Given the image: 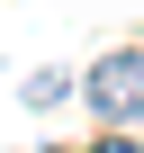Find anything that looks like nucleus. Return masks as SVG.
Instances as JSON below:
<instances>
[{"instance_id": "f257e3e1", "label": "nucleus", "mask_w": 144, "mask_h": 153, "mask_svg": "<svg viewBox=\"0 0 144 153\" xmlns=\"http://www.w3.org/2000/svg\"><path fill=\"white\" fill-rule=\"evenodd\" d=\"M81 90H90V108H99L108 126H135V117H144V54L117 45L108 63H90V81H81Z\"/></svg>"}, {"instance_id": "f03ea898", "label": "nucleus", "mask_w": 144, "mask_h": 153, "mask_svg": "<svg viewBox=\"0 0 144 153\" xmlns=\"http://www.w3.org/2000/svg\"><path fill=\"white\" fill-rule=\"evenodd\" d=\"M90 153H144V144H126V135H108V144H90Z\"/></svg>"}]
</instances>
